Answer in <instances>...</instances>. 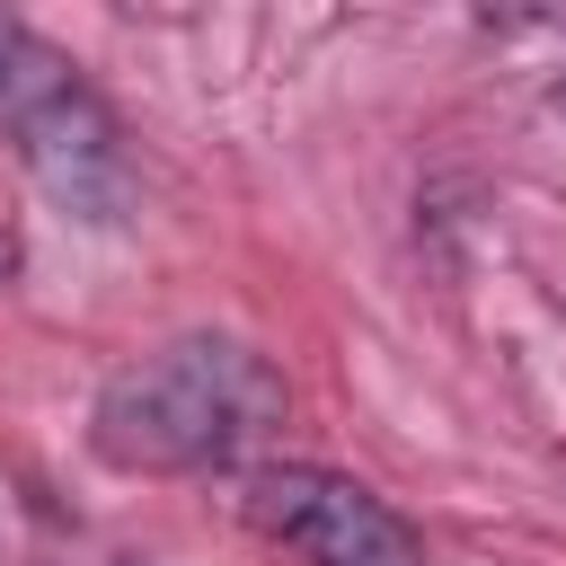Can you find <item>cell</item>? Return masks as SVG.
Masks as SVG:
<instances>
[{
    "label": "cell",
    "mask_w": 566,
    "mask_h": 566,
    "mask_svg": "<svg viewBox=\"0 0 566 566\" xmlns=\"http://www.w3.org/2000/svg\"><path fill=\"white\" fill-rule=\"evenodd\" d=\"M548 115H566V80H548Z\"/></svg>",
    "instance_id": "obj_5"
},
{
    "label": "cell",
    "mask_w": 566,
    "mask_h": 566,
    "mask_svg": "<svg viewBox=\"0 0 566 566\" xmlns=\"http://www.w3.org/2000/svg\"><path fill=\"white\" fill-rule=\"evenodd\" d=\"M9 44H18V35H9V27H0V62H9Z\"/></svg>",
    "instance_id": "obj_6"
},
{
    "label": "cell",
    "mask_w": 566,
    "mask_h": 566,
    "mask_svg": "<svg viewBox=\"0 0 566 566\" xmlns=\"http://www.w3.org/2000/svg\"><path fill=\"white\" fill-rule=\"evenodd\" d=\"M0 115L18 133V159L35 168V186L53 203H71L80 221H115L133 203V177H124V133L115 115L97 106V88H80L53 53H35L27 35L9 44L0 62Z\"/></svg>",
    "instance_id": "obj_2"
},
{
    "label": "cell",
    "mask_w": 566,
    "mask_h": 566,
    "mask_svg": "<svg viewBox=\"0 0 566 566\" xmlns=\"http://www.w3.org/2000/svg\"><path fill=\"white\" fill-rule=\"evenodd\" d=\"M0 274H18V239L9 230H0Z\"/></svg>",
    "instance_id": "obj_4"
},
{
    "label": "cell",
    "mask_w": 566,
    "mask_h": 566,
    "mask_svg": "<svg viewBox=\"0 0 566 566\" xmlns=\"http://www.w3.org/2000/svg\"><path fill=\"white\" fill-rule=\"evenodd\" d=\"M274 424H283V380L265 371V354H248L230 336H177L106 380L88 433L115 469L177 478V469H212V460L248 451Z\"/></svg>",
    "instance_id": "obj_1"
},
{
    "label": "cell",
    "mask_w": 566,
    "mask_h": 566,
    "mask_svg": "<svg viewBox=\"0 0 566 566\" xmlns=\"http://www.w3.org/2000/svg\"><path fill=\"white\" fill-rule=\"evenodd\" d=\"M239 522L274 548H292L301 566H424V539L398 504H380L371 486L310 469V460H265L239 478Z\"/></svg>",
    "instance_id": "obj_3"
}]
</instances>
